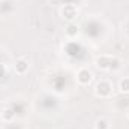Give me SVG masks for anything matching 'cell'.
<instances>
[{"mask_svg":"<svg viewBox=\"0 0 129 129\" xmlns=\"http://www.w3.org/2000/svg\"><path fill=\"white\" fill-rule=\"evenodd\" d=\"M90 78H92V74L90 72H87V71H81L80 72V81L81 83H86L87 80L90 81Z\"/></svg>","mask_w":129,"mask_h":129,"instance_id":"obj_1","label":"cell"},{"mask_svg":"<svg viewBox=\"0 0 129 129\" xmlns=\"http://www.w3.org/2000/svg\"><path fill=\"white\" fill-rule=\"evenodd\" d=\"M26 69H27V63H26L24 60H18V62H17V71H18L20 74H23Z\"/></svg>","mask_w":129,"mask_h":129,"instance_id":"obj_2","label":"cell"},{"mask_svg":"<svg viewBox=\"0 0 129 129\" xmlns=\"http://www.w3.org/2000/svg\"><path fill=\"white\" fill-rule=\"evenodd\" d=\"M120 87H122V90L125 92H129V80H123L122 83H120Z\"/></svg>","mask_w":129,"mask_h":129,"instance_id":"obj_3","label":"cell"},{"mask_svg":"<svg viewBox=\"0 0 129 129\" xmlns=\"http://www.w3.org/2000/svg\"><path fill=\"white\" fill-rule=\"evenodd\" d=\"M96 128L98 129H108V125H107V122H105V120H99Z\"/></svg>","mask_w":129,"mask_h":129,"instance_id":"obj_4","label":"cell"}]
</instances>
